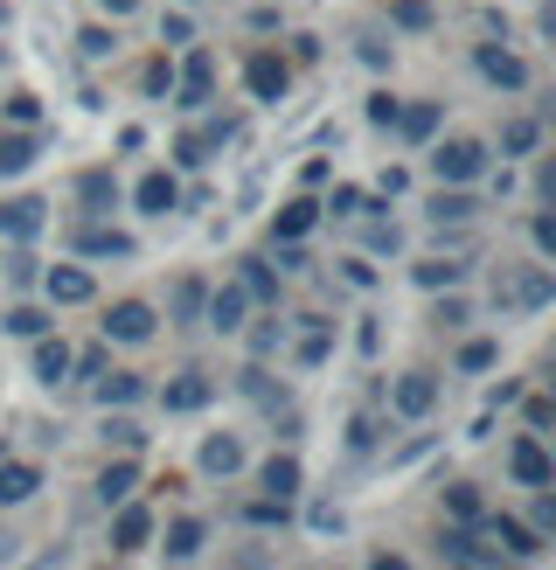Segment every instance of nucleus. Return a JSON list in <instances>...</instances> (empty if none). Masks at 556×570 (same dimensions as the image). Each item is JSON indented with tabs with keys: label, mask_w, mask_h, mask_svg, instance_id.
Segmentation results:
<instances>
[{
	"label": "nucleus",
	"mask_w": 556,
	"mask_h": 570,
	"mask_svg": "<svg viewBox=\"0 0 556 570\" xmlns=\"http://www.w3.org/2000/svg\"><path fill=\"white\" fill-rule=\"evenodd\" d=\"M480 167H487V147H480V139H445V147L431 154V175L453 181V188H466Z\"/></svg>",
	"instance_id": "1"
},
{
	"label": "nucleus",
	"mask_w": 556,
	"mask_h": 570,
	"mask_svg": "<svg viewBox=\"0 0 556 570\" xmlns=\"http://www.w3.org/2000/svg\"><path fill=\"white\" fill-rule=\"evenodd\" d=\"M549 293H556V278H549L543 265H528V272H515L508 285H494V299H500V306H522V313L549 306Z\"/></svg>",
	"instance_id": "2"
},
{
	"label": "nucleus",
	"mask_w": 556,
	"mask_h": 570,
	"mask_svg": "<svg viewBox=\"0 0 556 570\" xmlns=\"http://www.w3.org/2000/svg\"><path fill=\"white\" fill-rule=\"evenodd\" d=\"M42 223H49V203H42V195H14V203H0V237L28 244V237H42Z\"/></svg>",
	"instance_id": "3"
},
{
	"label": "nucleus",
	"mask_w": 556,
	"mask_h": 570,
	"mask_svg": "<svg viewBox=\"0 0 556 570\" xmlns=\"http://www.w3.org/2000/svg\"><path fill=\"white\" fill-rule=\"evenodd\" d=\"M153 306L147 299H119V306H111L105 313V341H153Z\"/></svg>",
	"instance_id": "4"
},
{
	"label": "nucleus",
	"mask_w": 556,
	"mask_h": 570,
	"mask_svg": "<svg viewBox=\"0 0 556 570\" xmlns=\"http://www.w3.org/2000/svg\"><path fill=\"white\" fill-rule=\"evenodd\" d=\"M244 83H250V98H265V105H278V98H286V83H292V70L278 63L271 49H258V56H250V63H244Z\"/></svg>",
	"instance_id": "5"
},
{
	"label": "nucleus",
	"mask_w": 556,
	"mask_h": 570,
	"mask_svg": "<svg viewBox=\"0 0 556 570\" xmlns=\"http://www.w3.org/2000/svg\"><path fill=\"white\" fill-rule=\"evenodd\" d=\"M389 404H397V417H425L438 404V376H431V368H410V376H397Z\"/></svg>",
	"instance_id": "6"
},
{
	"label": "nucleus",
	"mask_w": 556,
	"mask_h": 570,
	"mask_svg": "<svg viewBox=\"0 0 556 570\" xmlns=\"http://www.w3.org/2000/svg\"><path fill=\"white\" fill-rule=\"evenodd\" d=\"M473 63H480V77H487V83H500V91H528V63H522L515 49L480 42V56H473Z\"/></svg>",
	"instance_id": "7"
},
{
	"label": "nucleus",
	"mask_w": 556,
	"mask_h": 570,
	"mask_svg": "<svg viewBox=\"0 0 556 570\" xmlns=\"http://www.w3.org/2000/svg\"><path fill=\"white\" fill-rule=\"evenodd\" d=\"M508 473L522 480V488H549V480H556V466H549L543 439H515V445H508Z\"/></svg>",
	"instance_id": "8"
},
{
	"label": "nucleus",
	"mask_w": 556,
	"mask_h": 570,
	"mask_svg": "<svg viewBox=\"0 0 556 570\" xmlns=\"http://www.w3.org/2000/svg\"><path fill=\"white\" fill-rule=\"evenodd\" d=\"M209 91H216V56L209 49H188V63H181V98L175 105H209Z\"/></svg>",
	"instance_id": "9"
},
{
	"label": "nucleus",
	"mask_w": 556,
	"mask_h": 570,
	"mask_svg": "<svg viewBox=\"0 0 556 570\" xmlns=\"http://www.w3.org/2000/svg\"><path fill=\"white\" fill-rule=\"evenodd\" d=\"M480 535H487V543H500L508 557H536V550H543V535L522 529L515 515H480Z\"/></svg>",
	"instance_id": "10"
},
{
	"label": "nucleus",
	"mask_w": 556,
	"mask_h": 570,
	"mask_svg": "<svg viewBox=\"0 0 556 570\" xmlns=\"http://www.w3.org/2000/svg\"><path fill=\"white\" fill-rule=\"evenodd\" d=\"M244 306H250L244 285H216V293L202 299V321H209L216 334H237V327H244Z\"/></svg>",
	"instance_id": "11"
},
{
	"label": "nucleus",
	"mask_w": 556,
	"mask_h": 570,
	"mask_svg": "<svg viewBox=\"0 0 556 570\" xmlns=\"http://www.w3.org/2000/svg\"><path fill=\"white\" fill-rule=\"evenodd\" d=\"M147 543H153V508H132V501H126L119 522H111V550L132 557V550H147Z\"/></svg>",
	"instance_id": "12"
},
{
	"label": "nucleus",
	"mask_w": 556,
	"mask_h": 570,
	"mask_svg": "<svg viewBox=\"0 0 556 570\" xmlns=\"http://www.w3.org/2000/svg\"><path fill=\"white\" fill-rule=\"evenodd\" d=\"M42 285H49V299H56V306H83V299L98 293V278L83 272V265H56V272H49Z\"/></svg>",
	"instance_id": "13"
},
{
	"label": "nucleus",
	"mask_w": 556,
	"mask_h": 570,
	"mask_svg": "<svg viewBox=\"0 0 556 570\" xmlns=\"http://www.w3.org/2000/svg\"><path fill=\"white\" fill-rule=\"evenodd\" d=\"M77 250H83V258H132V237L111 230V223H83V230H77Z\"/></svg>",
	"instance_id": "14"
},
{
	"label": "nucleus",
	"mask_w": 556,
	"mask_h": 570,
	"mask_svg": "<svg viewBox=\"0 0 556 570\" xmlns=\"http://www.w3.org/2000/svg\"><path fill=\"white\" fill-rule=\"evenodd\" d=\"M209 396H216V383L202 376V368H188V376H175V383L160 390V404H167V411H202Z\"/></svg>",
	"instance_id": "15"
},
{
	"label": "nucleus",
	"mask_w": 556,
	"mask_h": 570,
	"mask_svg": "<svg viewBox=\"0 0 556 570\" xmlns=\"http://www.w3.org/2000/svg\"><path fill=\"white\" fill-rule=\"evenodd\" d=\"M36 488H42V466H28V460H0V508H21Z\"/></svg>",
	"instance_id": "16"
},
{
	"label": "nucleus",
	"mask_w": 556,
	"mask_h": 570,
	"mask_svg": "<svg viewBox=\"0 0 556 570\" xmlns=\"http://www.w3.org/2000/svg\"><path fill=\"white\" fill-rule=\"evenodd\" d=\"M258 488L278 494V501H292L299 494V460H292V452H271V460L258 466Z\"/></svg>",
	"instance_id": "17"
},
{
	"label": "nucleus",
	"mask_w": 556,
	"mask_h": 570,
	"mask_svg": "<svg viewBox=\"0 0 556 570\" xmlns=\"http://www.w3.org/2000/svg\"><path fill=\"white\" fill-rule=\"evenodd\" d=\"M70 362H77V355H70V341H63V334H56V341L36 334V376H42V383H63V376H70Z\"/></svg>",
	"instance_id": "18"
},
{
	"label": "nucleus",
	"mask_w": 556,
	"mask_h": 570,
	"mask_svg": "<svg viewBox=\"0 0 556 570\" xmlns=\"http://www.w3.org/2000/svg\"><path fill=\"white\" fill-rule=\"evenodd\" d=\"M175 203H181V188H175V175H160V167H153V175L139 181V209H147V216H167V209H175Z\"/></svg>",
	"instance_id": "19"
},
{
	"label": "nucleus",
	"mask_w": 556,
	"mask_h": 570,
	"mask_svg": "<svg viewBox=\"0 0 556 570\" xmlns=\"http://www.w3.org/2000/svg\"><path fill=\"white\" fill-rule=\"evenodd\" d=\"M314 223H320V203H306V195H299V203H286V209H278V237H286V244H299L306 230H314Z\"/></svg>",
	"instance_id": "20"
},
{
	"label": "nucleus",
	"mask_w": 556,
	"mask_h": 570,
	"mask_svg": "<svg viewBox=\"0 0 556 570\" xmlns=\"http://www.w3.org/2000/svg\"><path fill=\"white\" fill-rule=\"evenodd\" d=\"M237 466H244V445H237L230 432H222V439H209V445H202V473H222V480H230Z\"/></svg>",
	"instance_id": "21"
},
{
	"label": "nucleus",
	"mask_w": 556,
	"mask_h": 570,
	"mask_svg": "<svg viewBox=\"0 0 556 570\" xmlns=\"http://www.w3.org/2000/svg\"><path fill=\"white\" fill-rule=\"evenodd\" d=\"M438 550H445V557H453L459 570H487V557H480V543H473V529H445V535H438Z\"/></svg>",
	"instance_id": "22"
},
{
	"label": "nucleus",
	"mask_w": 556,
	"mask_h": 570,
	"mask_svg": "<svg viewBox=\"0 0 556 570\" xmlns=\"http://www.w3.org/2000/svg\"><path fill=\"white\" fill-rule=\"evenodd\" d=\"M36 139H28V132H8V139H0V175H28V167H36Z\"/></svg>",
	"instance_id": "23"
},
{
	"label": "nucleus",
	"mask_w": 556,
	"mask_h": 570,
	"mask_svg": "<svg viewBox=\"0 0 556 570\" xmlns=\"http://www.w3.org/2000/svg\"><path fill=\"white\" fill-rule=\"evenodd\" d=\"M397 132L404 139H431L438 132V105L425 98V105H397Z\"/></svg>",
	"instance_id": "24"
},
{
	"label": "nucleus",
	"mask_w": 556,
	"mask_h": 570,
	"mask_svg": "<svg viewBox=\"0 0 556 570\" xmlns=\"http://www.w3.org/2000/svg\"><path fill=\"white\" fill-rule=\"evenodd\" d=\"M77 195H83L91 209H111V203H119V181H111L105 167H83V175H77Z\"/></svg>",
	"instance_id": "25"
},
{
	"label": "nucleus",
	"mask_w": 556,
	"mask_h": 570,
	"mask_svg": "<svg viewBox=\"0 0 556 570\" xmlns=\"http://www.w3.org/2000/svg\"><path fill=\"white\" fill-rule=\"evenodd\" d=\"M139 390H147V383H139V376H126V368H111V376L98 383V404H105V411H126V404H132Z\"/></svg>",
	"instance_id": "26"
},
{
	"label": "nucleus",
	"mask_w": 556,
	"mask_h": 570,
	"mask_svg": "<svg viewBox=\"0 0 556 570\" xmlns=\"http://www.w3.org/2000/svg\"><path fill=\"white\" fill-rule=\"evenodd\" d=\"M431 216H438V223H466V216H480V203H473L466 188H438V195H431Z\"/></svg>",
	"instance_id": "27"
},
{
	"label": "nucleus",
	"mask_w": 556,
	"mask_h": 570,
	"mask_svg": "<svg viewBox=\"0 0 556 570\" xmlns=\"http://www.w3.org/2000/svg\"><path fill=\"white\" fill-rule=\"evenodd\" d=\"M202 299H209V285H202V278H181V285H175V321L195 327V321H202Z\"/></svg>",
	"instance_id": "28"
},
{
	"label": "nucleus",
	"mask_w": 556,
	"mask_h": 570,
	"mask_svg": "<svg viewBox=\"0 0 556 570\" xmlns=\"http://www.w3.org/2000/svg\"><path fill=\"white\" fill-rule=\"evenodd\" d=\"M536 139H543L536 119H508L500 126V154H536Z\"/></svg>",
	"instance_id": "29"
},
{
	"label": "nucleus",
	"mask_w": 556,
	"mask_h": 570,
	"mask_svg": "<svg viewBox=\"0 0 556 570\" xmlns=\"http://www.w3.org/2000/svg\"><path fill=\"white\" fill-rule=\"evenodd\" d=\"M195 550H202V522H195V515H181L175 529H167V557L181 563V557H195Z\"/></svg>",
	"instance_id": "30"
},
{
	"label": "nucleus",
	"mask_w": 556,
	"mask_h": 570,
	"mask_svg": "<svg viewBox=\"0 0 556 570\" xmlns=\"http://www.w3.org/2000/svg\"><path fill=\"white\" fill-rule=\"evenodd\" d=\"M244 299H265V306H271V299H278V272L250 258V265H244Z\"/></svg>",
	"instance_id": "31"
},
{
	"label": "nucleus",
	"mask_w": 556,
	"mask_h": 570,
	"mask_svg": "<svg viewBox=\"0 0 556 570\" xmlns=\"http://www.w3.org/2000/svg\"><path fill=\"white\" fill-rule=\"evenodd\" d=\"M126 494H132V466L119 460V466H105V473H98V501L111 508V501H126Z\"/></svg>",
	"instance_id": "32"
},
{
	"label": "nucleus",
	"mask_w": 556,
	"mask_h": 570,
	"mask_svg": "<svg viewBox=\"0 0 556 570\" xmlns=\"http://www.w3.org/2000/svg\"><path fill=\"white\" fill-rule=\"evenodd\" d=\"M8 334H21V341L49 334V313H42V306H14V313H8Z\"/></svg>",
	"instance_id": "33"
},
{
	"label": "nucleus",
	"mask_w": 556,
	"mask_h": 570,
	"mask_svg": "<svg viewBox=\"0 0 556 570\" xmlns=\"http://www.w3.org/2000/svg\"><path fill=\"white\" fill-rule=\"evenodd\" d=\"M459 272H466V265H445V258H425V265H417V285H425V293H438V285H459Z\"/></svg>",
	"instance_id": "34"
},
{
	"label": "nucleus",
	"mask_w": 556,
	"mask_h": 570,
	"mask_svg": "<svg viewBox=\"0 0 556 570\" xmlns=\"http://www.w3.org/2000/svg\"><path fill=\"white\" fill-rule=\"evenodd\" d=\"M105 439H111V445H119V452H132L139 439H147V432H139V424H132L126 411H111V417H105Z\"/></svg>",
	"instance_id": "35"
},
{
	"label": "nucleus",
	"mask_w": 556,
	"mask_h": 570,
	"mask_svg": "<svg viewBox=\"0 0 556 570\" xmlns=\"http://www.w3.org/2000/svg\"><path fill=\"white\" fill-rule=\"evenodd\" d=\"M528 237H536V250H543V258H556V216H549V209H536V216H528Z\"/></svg>",
	"instance_id": "36"
},
{
	"label": "nucleus",
	"mask_w": 556,
	"mask_h": 570,
	"mask_svg": "<svg viewBox=\"0 0 556 570\" xmlns=\"http://www.w3.org/2000/svg\"><path fill=\"white\" fill-rule=\"evenodd\" d=\"M244 522H258V529H271V522H286V501H278V494H265V501H250V508H244Z\"/></svg>",
	"instance_id": "37"
},
{
	"label": "nucleus",
	"mask_w": 556,
	"mask_h": 570,
	"mask_svg": "<svg viewBox=\"0 0 556 570\" xmlns=\"http://www.w3.org/2000/svg\"><path fill=\"white\" fill-rule=\"evenodd\" d=\"M77 42H83V56H91V63H105V56L119 49V36H111V28H83Z\"/></svg>",
	"instance_id": "38"
},
{
	"label": "nucleus",
	"mask_w": 556,
	"mask_h": 570,
	"mask_svg": "<svg viewBox=\"0 0 556 570\" xmlns=\"http://www.w3.org/2000/svg\"><path fill=\"white\" fill-rule=\"evenodd\" d=\"M445 508H453L459 522H480V494L473 488H445Z\"/></svg>",
	"instance_id": "39"
},
{
	"label": "nucleus",
	"mask_w": 556,
	"mask_h": 570,
	"mask_svg": "<svg viewBox=\"0 0 556 570\" xmlns=\"http://www.w3.org/2000/svg\"><path fill=\"white\" fill-rule=\"evenodd\" d=\"M494 362H500L494 341H466V348H459V368H494Z\"/></svg>",
	"instance_id": "40"
},
{
	"label": "nucleus",
	"mask_w": 556,
	"mask_h": 570,
	"mask_svg": "<svg viewBox=\"0 0 556 570\" xmlns=\"http://www.w3.org/2000/svg\"><path fill=\"white\" fill-rule=\"evenodd\" d=\"M8 119H14V126H36V119H42V105L21 91V98H8Z\"/></svg>",
	"instance_id": "41"
},
{
	"label": "nucleus",
	"mask_w": 556,
	"mask_h": 570,
	"mask_svg": "<svg viewBox=\"0 0 556 570\" xmlns=\"http://www.w3.org/2000/svg\"><path fill=\"white\" fill-rule=\"evenodd\" d=\"M167 91H175V70H167V63H147V98H167Z\"/></svg>",
	"instance_id": "42"
},
{
	"label": "nucleus",
	"mask_w": 556,
	"mask_h": 570,
	"mask_svg": "<svg viewBox=\"0 0 556 570\" xmlns=\"http://www.w3.org/2000/svg\"><path fill=\"white\" fill-rule=\"evenodd\" d=\"M8 285H36V258H28V250H14V258H8Z\"/></svg>",
	"instance_id": "43"
},
{
	"label": "nucleus",
	"mask_w": 556,
	"mask_h": 570,
	"mask_svg": "<svg viewBox=\"0 0 556 570\" xmlns=\"http://www.w3.org/2000/svg\"><path fill=\"white\" fill-rule=\"evenodd\" d=\"M160 42H195V28H188V14H167V21H160Z\"/></svg>",
	"instance_id": "44"
},
{
	"label": "nucleus",
	"mask_w": 556,
	"mask_h": 570,
	"mask_svg": "<svg viewBox=\"0 0 556 570\" xmlns=\"http://www.w3.org/2000/svg\"><path fill=\"white\" fill-rule=\"evenodd\" d=\"M397 21H404V28H425L431 8H425V0H397Z\"/></svg>",
	"instance_id": "45"
},
{
	"label": "nucleus",
	"mask_w": 556,
	"mask_h": 570,
	"mask_svg": "<svg viewBox=\"0 0 556 570\" xmlns=\"http://www.w3.org/2000/svg\"><path fill=\"white\" fill-rule=\"evenodd\" d=\"M278 272H306V250L286 244V237H278Z\"/></svg>",
	"instance_id": "46"
},
{
	"label": "nucleus",
	"mask_w": 556,
	"mask_h": 570,
	"mask_svg": "<svg viewBox=\"0 0 556 570\" xmlns=\"http://www.w3.org/2000/svg\"><path fill=\"white\" fill-rule=\"evenodd\" d=\"M431 321H438V327H466V299H445Z\"/></svg>",
	"instance_id": "47"
},
{
	"label": "nucleus",
	"mask_w": 556,
	"mask_h": 570,
	"mask_svg": "<svg viewBox=\"0 0 556 570\" xmlns=\"http://www.w3.org/2000/svg\"><path fill=\"white\" fill-rule=\"evenodd\" d=\"M536 535H556V501L536 494Z\"/></svg>",
	"instance_id": "48"
},
{
	"label": "nucleus",
	"mask_w": 556,
	"mask_h": 570,
	"mask_svg": "<svg viewBox=\"0 0 556 570\" xmlns=\"http://www.w3.org/2000/svg\"><path fill=\"white\" fill-rule=\"evenodd\" d=\"M327 209H334V216H355V209H361V188H334Z\"/></svg>",
	"instance_id": "49"
},
{
	"label": "nucleus",
	"mask_w": 556,
	"mask_h": 570,
	"mask_svg": "<svg viewBox=\"0 0 556 570\" xmlns=\"http://www.w3.org/2000/svg\"><path fill=\"white\" fill-rule=\"evenodd\" d=\"M369 119L376 126H397V98H369Z\"/></svg>",
	"instance_id": "50"
},
{
	"label": "nucleus",
	"mask_w": 556,
	"mask_h": 570,
	"mask_svg": "<svg viewBox=\"0 0 556 570\" xmlns=\"http://www.w3.org/2000/svg\"><path fill=\"white\" fill-rule=\"evenodd\" d=\"M549 417H556V404H549V396H528V424H536V432H543Z\"/></svg>",
	"instance_id": "51"
},
{
	"label": "nucleus",
	"mask_w": 556,
	"mask_h": 570,
	"mask_svg": "<svg viewBox=\"0 0 556 570\" xmlns=\"http://www.w3.org/2000/svg\"><path fill=\"white\" fill-rule=\"evenodd\" d=\"M98 8H105V14H111V21H126V14H132V8H139V0H98Z\"/></svg>",
	"instance_id": "52"
},
{
	"label": "nucleus",
	"mask_w": 556,
	"mask_h": 570,
	"mask_svg": "<svg viewBox=\"0 0 556 570\" xmlns=\"http://www.w3.org/2000/svg\"><path fill=\"white\" fill-rule=\"evenodd\" d=\"M369 570H410V563H404V557H389V550H383V557H376Z\"/></svg>",
	"instance_id": "53"
},
{
	"label": "nucleus",
	"mask_w": 556,
	"mask_h": 570,
	"mask_svg": "<svg viewBox=\"0 0 556 570\" xmlns=\"http://www.w3.org/2000/svg\"><path fill=\"white\" fill-rule=\"evenodd\" d=\"M0 56H8V49H0Z\"/></svg>",
	"instance_id": "54"
}]
</instances>
